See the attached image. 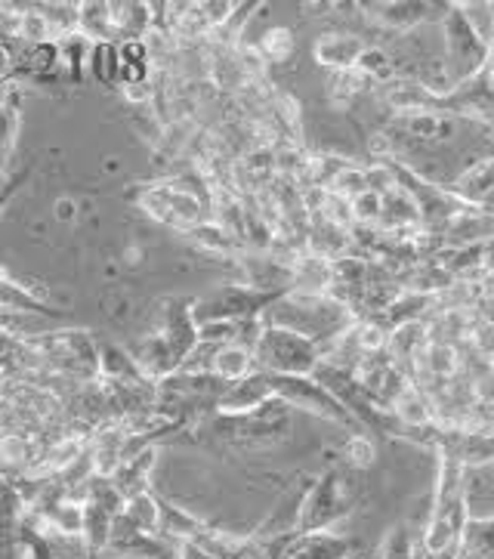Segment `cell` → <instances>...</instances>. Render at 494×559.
Returning a JSON list of instances; mask_svg holds the SVG:
<instances>
[{"mask_svg":"<svg viewBox=\"0 0 494 559\" xmlns=\"http://www.w3.org/2000/svg\"><path fill=\"white\" fill-rule=\"evenodd\" d=\"M133 204L146 214L148 219L161 223L167 229L189 235L204 223H210V201L189 189L183 182H152L133 192Z\"/></svg>","mask_w":494,"mask_h":559,"instance_id":"5b68a950","label":"cell"},{"mask_svg":"<svg viewBox=\"0 0 494 559\" xmlns=\"http://www.w3.org/2000/svg\"><path fill=\"white\" fill-rule=\"evenodd\" d=\"M16 74H19L16 47H13V44H7V40H0V91L13 87Z\"/></svg>","mask_w":494,"mask_h":559,"instance_id":"4dcf8cb0","label":"cell"},{"mask_svg":"<svg viewBox=\"0 0 494 559\" xmlns=\"http://www.w3.org/2000/svg\"><path fill=\"white\" fill-rule=\"evenodd\" d=\"M19 96L16 87H7L3 99H0V167L7 170L13 155H16L19 130H22V111H19Z\"/></svg>","mask_w":494,"mask_h":559,"instance_id":"7402d4cb","label":"cell"},{"mask_svg":"<svg viewBox=\"0 0 494 559\" xmlns=\"http://www.w3.org/2000/svg\"><path fill=\"white\" fill-rule=\"evenodd\" d=\"M356 72L362 74L365 81H371V84H381V87L393 84L399 78L396 74V56L384 50V47H368L362 59H359V66H356Z\"/></svg>","mask_w":494,"mask_h":559,"instance_id":"484cf974","label":"cell"},{"mask_svg":"<svg viewBox=\"0 0 494 559\" xmlns=\"http://www.w3.org/2000/svg\"><path fill=\"white\" fill-rule=\"evenodd\" d=\"M494 557V513L492 516H467L451 559H492Z\"/></svg>","mask_w":494,"mask_h":559,"instance_id":"e0dca14e","label":"cell"},{"mask_svg":"<svg viewBox=\"0 0 494 559\" xmlns=\"http://www.w3.org/2000/svg\"><path fill=\"white\" fill-rule=\"evenodd\" d=\"M77 35L91 44L111 40V10L109 3H77Z\"/></svg>","mask_w":494,"mask_h":559,"instance_id":"d4e9b609","label":"cell"},{"mask_svg":"<svg viewBox=\"0 0 494 559\" xmlns=\"http://www.w3.org/2000/svg\"><path fill=\"white\" fill-rule=\"evenodd\" d=\"M448 192H451L460 204L482 211V207L489 204V199L494 195V155H489V158H482V162L477 164H470Z\"/></svg>","mask_w":494,"mask_h":559,"instance_id":"2e32d148","label":"cell"},{"mask_svg":"<svg viewBox=\"0 0 494 559\" xmlns=\"http://www.w3.org/2000/svg\"><path fill=\"white\" fill-rule=\"evenodd\" d=\"M442 32H445V69L455 81V91L460 84L473 81L492 62L489 40L473 28V22L460 13L458 3H442Z\"/></svg>","mask_w":494,"mask_h":559,"instance_id":"8992f818","label":"cell"},{"mask_svg":"<svg viewBox=\"0 0 494 559\" xmlns=\"http://www.w3.org/2000/svg\"><path fill=\"white\" fill-rule=\"evenodd\" d=\"M121 520L133 525L136 532H143V535H158L161 538V498L152 488L133 495L121 507Z\"/></svg>","mask_w":494,"mask_h":559,"instance_id":"44dd1931","label":"cell"},{"mask_svg":"<svg viewBox=\"0 0 494 559\" xmlns=\"http://www.w3.org/2000/svg\"><path fill=\"white\" fill-rule=\"evenodd\" d=\"M256 53L263 56L266 66H285L297 53V37H293L288 25H273L269 32H263V37L256 40Z\"/></svg>","mask_w":494,"mask_h":559,"instance_id":"cb8c5ba5","label":"cell"},{"mask_svg":"<svg viewBox=\"0 0 494 559\" xmlns=\"http://www.w3.org/2000/svg\"><path fill=\"white\" fill-rule=\"evenodd\" d=\"M362 554V544L334 532H297L285 544L281 559H352Z\"/></svg>","mask_w":494,"mask_h":559,"instance_id":"30bf717a","label":"cell"},{"mask_svg":"<svg viewBox=\"0 0 494 559\" xmlns=\"http://www.w3.org/2000/svg\"><path fill=\"white\" fill-rule=\"evenodd\" d=\"M396 130H402L408 140L423 145L442 143L445 136L455 133V115L445 109L433 111H414V115H399L396 118Z\"/></svg>","mask_w":494,"mask_h":559,"instance_id":"9a60e30c","label":"cell"},{"mask_svg":"<svg viewBox=\"0 0 494 559\" xmlns=\"http://www.w3.org/2000/svg\"><path fill=\"white\" fill-rule=\"evenodd\" d=\"M349 211H352V223L359 226H377L381 223V214H384V195L381 192H362L356 199L349 201Z\"/></svg>","mask_w":494,"mask_h":559,"instance_id":"f1b7e54d","label":"cell"},{"mask_svg":"<svg viewBox=\"0 0 494 559\" xmlns=\"http://www.w3.org/2000/svg\"><path fill=\"white\" fill-rule=\"evenodd\" d=\"M25 180H28V174H19L16 180H7V170L0 167V204H7V201L13 199V192H16Z\"/></svg>","mask_w":494,"mask_h":559,"instance_id":"1f68e13d","label":"cell"},{"mask_svg":"<svg viewBox=\"0 0 494 559\" xmlns=\"http://www.w3.org/2000/svg\"><path fill=\"white\" fill-rule=\"evenodd\" d=\"M386 109L393 111V118L399 115H414V111H433L442 109V99L436 93H430L418 78H396L393 84H386L384 91Z\"/></svg>","mask_w":494,"mask_h":559,"instance_id":"4fadbf2b","label":"cell"},{"mask_svg":"<svg viewBox=\"0 0 494 559\" xmlns=\"http://www.w3.org/2000/svg\"><path fill=\"white\" fill-rule=\"evenodd\" d=\"M87 72L106 87V91H121V44L99 40L91 47Z\"/></svg>","mask_w":494,"mask_h":559,"instance_id":"603a6c76","label":"cell"},{"mask_svg":"<svg viewBox=\"0 0 494 559\" xmlns=\"http://www.w3.org/2000/svg\"><path fill=\"white\" fill-rule=\"evenodd\" d=\"M288 294V290H285ZM278 294L256 290L251 285H226L214 290L210 297L195 300V319L198 322H244V319H263L266 307Z\"/></svg>","mask_w":494,"mask_h":559,"instance_id":"9c48e42d","label":"cell"},{"mask_svg":"<svg viewBox=\"0 0 494 559\" xmlns=\"http://www.w3.org/2000/svg\"><path fill=\"white\" fill-rule=\"evenodd\" d=\"M365 78L356 72H340V74H328V99L337 106V109H347L356 103V96L365 91Z\"/></svg>","mask_w":494,"mask_h":559,"instance_id":"4316f807","label":"cell"},{"mask_svg":"<svg viewBox=\"0 0 494 559\" xmlns=\"http://www.w3.org/2000/svg\"><path fill=\"white\" fill-rule=\"evenodd\" d=\"M365 498V473L344 461H334L322 476H315L300 507V532H330L344 523Z\"/></svg>","mask_w":494,"mask_h":559,"instance_id":"7a4b0ae2","label":"cell"},{"mask_svg":"<svg viewBox=\"0 0 494 559\" xmlns=\"http://www.w3.org/2000/svg\"><path fill=\"white\" fill-rule=\"evenodd\" d=\"M254 359L260 371L269 374H291V378H312L315 368L325 359V346L306 341L285 328L263 325L254 343Z\"/></svg>","mask_w":494,"mask_h":559,"instance_id":"52a82bcc","label":"cell"},{"mask_svg":"<svg viewBox=\"0 0 494 559\" xmlns=\"http://www.w3.org/2000/svg\"><path fill=\"white\" fill-rule=\"evenodd\" d=\"M273 399L275 396L269 383H266V374L256 371V374L239 380V383H229V390L217 402V415H248V412L263 408Z\"/></svg>","mask_w":494,"mask_h":559,"instance_id":"5bb4252c","label":"cell"},{"mask_svg":"<svg viewBox=\"0 0 494 559\" xmlns=\"http://www.w3.org/2000/svg\"><path fill=\"white\" fill-rule=\"evenodd\" d=\"M263 374H266V383H269L273 396L281 399L288 408H297V412H306L312 417L330 420L337 427L359 430V424L352 420V415L315 378H291V374H269V371H263Z\"/></svg>","mask_w":494,"mask_h":559,"instance_id":"ba28073f","label":"cell"},{"mask_svg":"<svg viewBox=\"0 0 494 559\" xmlns=\"http://www.w3.org/2000/svg\"><path fill=\"white\" fill-rule=\"evenodd\" d=\"M489 50H492V62H494V28H492V40H489Z\"/></svg>","mask_w":494,"mask_h":559,"instance_id":"d6a6232c","label":"cell"},{"mask_svg":"<svg viewBox=\"0 0 494 559\" xmlns=\"http://www.w3.org/2000/svg\"><path fill=\"white\" fill-rule=\"evenodd\" d=\"M291 412L281 399L266 402L263 408L248 415H214L207 417L204 430L222 449L232 451H263L288 442L291 436Z\"/></svg>","mask_w":494,"mask_h":559,"instance_id":"277c9868","label":"cell"},{"mask_svg":"<svg viewBox=\"0 0 494 559\" xmlns=\"http://www.w3.org/2000/svg\"><path fill=\"white\" fill-rule=\"evenodd\" d=\"M470 510H467V469L445 451H436V488H433V507H430V520L423 528V547L442 557L448 554L455 544L463 523H467Z\"/></svg>","mask_w":494,"mask_h":559,"instance_id":"3957f363","label":"cell"},{"mask_svg":"<svg viewBox=\"0 0 494 559\" xmlns=\"http://www.w3.org/2000/svg\"><path fill=\"white\" fill-rule=\"evenodd\" d=\"M340 454H344V457H340L344 464H349L352 469H362V473L374 467V461H377V449H374V442H371V436L368 433L349 436Z\"/></svg>","mask_w":494,"mask_h":559,"instance_id":"83f0119b","label":"cell"},{"mask_svg":"<svg viewBox=\"0 0 494 559\" xmlns=\"http://www.w3.org/2000/svg\"><path fill=\"white\" fill-rule=\"evenodd\" d=\"M492 380H494V356H492Z\"/></svg>","mask_w":494,"mask_h":559,"instance_id":"836d02e7","label":"cell"},{"mask_svg":"<svg viewBox=\"0 0 494 559\" xmlns=\"http://www.w3.org/2000/svg\"><path fill=\"white\" fill-rule=\"evenodd\" d=\"M423 359L430 361V371L439 374V378H451L455 368H458V356L448 343H433V346H423Z\"/></svg>","mask_w":494,"mask_h":559,"instance_id":"f546056e","label":"cell"},{"mask_svg":"<svg viewBox=\"0 0 494 559\" xmlns=\"http://www.w3.org/2000/svg\"><path fill=\"white\" fill-rule=\"evenodd\" d=\"M368 50V44L359 35H347V32H330V35L315 37L312 44V56L315 62L328 74L352 72L359 66V59Z\"/></svg>","mask_w":494,"mask_h":559,"instance_id":"7c38bea8","label":"cell"},{"mask_svg":"<svg viewBox=\"0 0 494 559\" xmlns=\"http://www.w3.org/2000/svg\"><path fill=\"white\" fill-rule=\"evenodd\" d=\"M356 322L359 316L334 294H303V290L278 294L263 312V325L285 328L318 346L340 341Z\"/></svg>","mask_w":494,"mask_h":559,"instance_id":"6da1fadb","label":"cell"},{"mask_svg":"<svg viewBox=\"0 0 494 559\" xmlns=\"http://www.w3.org/2000/svg\"><path fill=\"white\" fill-rule=\"evenodd\" d=\"M0 309L7 312H22V316H37V319H53L62 316L53 304H47L40 294L32 288L19 285L16 278H10L7 272H0Z\"/></svg>","mask_w":494,"mask_h":559,"instance_id":"ac0fdd59","label":"cell"},{"mask_svg":"<svg viewBox=\"0 0 494 559\" xmlns=\"http://www.w3.org/2000/svg\"><path fill=\"white\" fill-rule=\"evenodd\" d=\"M254 349L251 346H241V343H226L217 346L214 359H210V374L220 378L222 383H239V380L256 374Z\"/></svg>","mask_w":494,"mask_h":559,"instance_id":"d6986e66","label":"cell"},{"mask_svg":"<svg viewBox=\"0 0 494 559\" xmlns=\"http://www.w3.org/2000/svg\"><path fill=\"white\" fill-rule=\"evenodd\" d=\"M16 47V44H13ZM19 74L32 78H50L62 69V47L59 40H44V44H22L16 47Z\"/></svg>","mask_w":494,"mask_h":559,"instance_id":"ffe728a7","label":"cell"},{"mask_svg":"<svg viewBox=\"0 0 494 559\" xmlns=\"http://www.w3.org/2000/svg\"><path fill=\"white\" fill-rule=\"evenodd\" d=\"M368 16V22L381 25L386 32H408L421 25L426 19L442 13V3H418V0H381V3H362L359 7Z\"/></svg>","mask_w":494,"mask_h":559,"instance_id":"8fae6325","label":"cell"}]
</instances>
